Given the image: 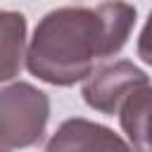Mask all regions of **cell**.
I'll return each mask as SVG.
<instances>
[{"label": "cell", "mask_w": 152, "mask_h": 152, "mask_svg": "<svg viewBox=\"0 0 152 152\" xmlns=\"http://www.w3.org/2000/svg\"><path fill=\"white\" fill-rule=\"evenodd\" d=\"M135 26V7L109 0L97 7H59L33 31L26 66L50 86L86 81L95 64L121 52Z\"/></svg>", "instance_id": "1"}, {"label": "cell", "mask_w": 152, "mask_h": 152, "mask_svg": "<svg viewBox=\"0 0 152 152\" xmlns=\"http://www.w3.org/2000/svg\"><path fill=\"white\" fill-rule=\"evenodd\" d=\"M50 119V100L31 83L0 88V142L5 147L36 145Z\"/></svg>", "instance_id": "2"}, {"label": "cell", "mask_w": 152, "mask_h": 152, "mask_svg": "<svg viewBox=\"0 0 152 152\" xmlns=\"http://www.w3.org/2000/svg\"><path fill=\"white\" fill-rule=\"evenodd\" d=\"M150 78L142 69H138L133 62L119 59L114 64H102L97 66L86 81H83V100L88 107L102 112V114H119L124 102L147 86Z\"/></svg>", "instance_id": "3"}, {"label": "cell", "mask_w": 152, "mask_h": 152, "mask_svg": "<svg viewBox=\"0 0 152 152\" xmlns=\"http://www.w3.org/2000/svg\"><path fill=\"white\" fill-rule=\"evenodd\" d=\"M45 152H135L112 128L88 121L66 119L50 138Z\"/></svg>", "instance_id": "4"}, {"label": "cell", "mask_w": 152, "mask_h": 152, "mask_svg": "<svg viewBox=\"0 0 152 152\" xmlns=\"http://www.w3.org/2000/svg\"><path fill=\"white\" fill-rule=\"evenodd\" d=\"M26 17L0 10V83L14 78L26 59Z\"/></svg>", "instance_id": "5"}, {"label": "cell", "mask_w": 152, "mask_h": 152, "mask_svg": "<svg viewBox=\"0 0 152 152\" xmlns=\"http://www.w3.org/2000/svg\"><path fill=\"white\" fill-rule=\"evenodd\" d=\"M121 128L135 152H152V86L135 90L119 112Z\"/></svg>", "instance_id": "6"}, {"label": "cell", "mask_w": 152, "mask_h": 152, "mask_svg": "<svg viewBox=\"0 0 152 152\" xmlns=\"http://www.w3.org/2000/svg\"><path fill=\"white\" fill-rule=\"evenodd\" d=\"M138 57L152 66V12H150V17L140 31V38H138Z\"/></svg>", "instance_id": "7"}, {"label": "cell", "mask_w": 152, "mask_h": 152, "mask_svg": "<svg viewBox=\"0 0 152 152\" xmlns=\"http://www.w3.org/2000/svg\"><path fill=\"white\" fill-rule=\"evenodd\" d=\"M0 152H10V147H5V145L0 142Z\"/></svg>", "instance_id": "8"}]
</instances>
